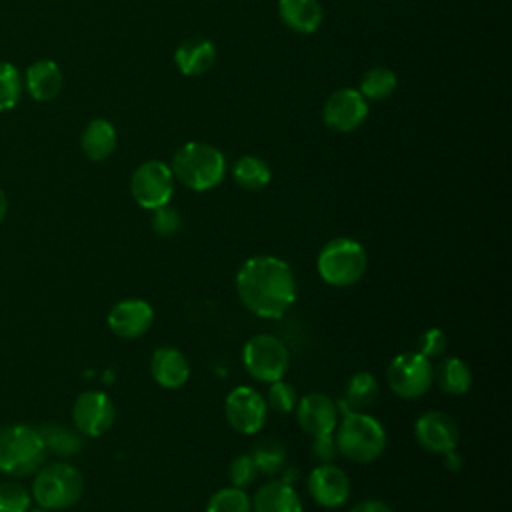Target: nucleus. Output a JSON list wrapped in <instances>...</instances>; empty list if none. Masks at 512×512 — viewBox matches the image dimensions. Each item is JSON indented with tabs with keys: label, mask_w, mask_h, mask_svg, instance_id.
Listing matches in <instances>:
<instances>
[{
	"label": "nucleus",
	"mask_w": 512,
	"mask_h": 512,
	"mask_svg": "<svg viewBox=\"0 0 512 512\" xmlns=\"http://www.w3.org/2000/svg\"><path fill=\"white\" fill-rule=\"evenodd\" d=\"M150 374L158 386L176 390L188 382L190 362L182 350L174 346H160L150 356Z\"/></svg>",
	"instance_id": "17"
},
{
	"label": "nucleus",
	"mask_w": 512,
	"mask_h": 512,
	"mask_svg": "<svg viewBox=\"0 0 512 512\" xmlns=\"http://www.w3.org/2000/svg\"><path fill=\"white\" fill-rule=\"evenodd\" d=\"M434 378H436L438 386L442 388V392H446L450 396H462L472 386L470 366L458 356L442 358V362L434 370Z\"/></svg>",
	"instance_id": "24"
},
{
	"label": "nucleus",
	"mask_w": 512,
	"mask_h": 512,
	"mask_svg": "<svg viewBox=\"0 0 512 512\" xmlns=\"http://www.w3.org/2000/svg\"><path fill=\"white\" fill-rule=\"evenodd\" d=\"M252 500V512H302V500L292 484L270 480L262 484Z\"/></svg>",
	"instance_id": "19"
},
{
	"label": "nucleus",
	"mask_w": 512,
	"mask_h": 512,
	"mask_svg": "<svg viewBox=\"0 0 512 512\" xmlns=\"http://www.w3.org/2000/svg\"><path fill=\"white\" fill-rule=\"evenodd\" d=\"M296 420L308 436L332 434L338 424V406L322 392H310L296 402Z\"/></svg>",
	"instance_id": "16"
},
{
	"label": "nucleus",
	"mask_w": 512,
	"mask_h": 512,
	"mask_svg": "<svg viewBox=\"0 0 512 512\" xmlns=\"http://www.w3.org/2000/svg\"><path fill=\"white\" fill-rule=\"evenodd\" d=\"M24 84L28 94L38 102H48L56 98L62 90L64 76L60 66L54 60H36L26 68Z\"/></svg>",
	"instance_id": "18"
},
{
	"label": "nucleus",
	"mask_w": 512,
	"mask_h": 512,
	"mask_svg": "<svg viewBox=\"0 0 512 512\" xmlns=\"http://www.w3.org/2000/svg\"><path fill=\"white\" fill-rule=\"evenodd\" d=\"M258 474L260 472L256 468L252 454H240L228 466V478H230L232 486H236V488H248L250 484L256 482Z\"/></svg>",
	"instance_id": "33"
},
{
	"label": "nucleus",
	"mask_w": 512,
	"mask_h": 512,
	"mask_svg": "<svg viewBox=\"0 0 512 512\" xmlns=\"http://www.w3.org/2000/svg\"><path fill=\"white\" fill-rule=\"evenodd\" d=\"M46 446L38 428L30 424H8L0 428V472L8 476H30L46 460Z\"/></svg>",
	"instance_id": "4"
},
{
	"label": "nucleus",
	"mask_w": 512,
	"mask_h": 512,
	"mask_svg": "<svg viewBox=\"0 0 512 512\" xmlns=\"http://www.w3.org/2000/svg\"><path fill=\"white\" fill-rule=\"evenodd\" d=\"M6 212H8V198H6L4 190L0 188V224H2L4 218H6Z\"/></svg>",
	"instance_id": "39"
},
{
	"label": "nucleus",
	"mask_w": 512,
	"mask_h": 512,
	"mask_svg": "<svg viewBox=\"0 0 512 512\" xmlns=\"http://www.w3.org/2000/svg\"><path fill=\"white\" fill-rule=\"evenodd\" d=\"M278 14L282 22L298 34H312L322 22V6L318 0H278Z\"/></svg>",
	"instance_id": "21"
},
{
	"label": "nucleus",
	"mask_w": 512,
	"mask_h": 512,
	"mask_svg": "<svg viewBox=\"0 0 512 512\" xmlns=\"http://www.w3.org/2000/svg\"><path fill=\"white\" fill-rule=\"evenodd\" d=\"M348 512H394V510L382 500H362L354 504Z\"/></svg>",
	"instance_id": "37"
},
{
	"label": "nucleus",
	"mask_w": 512,
	"mask_h": 512,
	"mask_svg": "<svg viewBox=\"0 0 512 512\" xmlns=\"http://www.w3.org/2000/svg\"><path fill=\"white\" fill-rule=\"evenodd\" d=\"M336 448L346 460L368 464L382 456L386 448V430L378 418L366 412H344L336 424Z\"/></svg>",
	"instance_id": "2"
},
{
	"label": "nucleus",
	"mask_w": 512,
	"mask_h": 512,
	"mask_svg": "<svg viewBox=\"0 0 512 512\" xmlns=\"http://www.w3.org/2000/svg\"><path fill=\"white\" fill-rule=\"evenodd\" d=\"M206 512H252V500L244 488H220L208 498Z\"/></svg>",
	"instance_id": "29"
},
{
	"label": "nucleus",
	"mask_w": 512,
	"mask_h": 512,
	"mask_svg": "<svg viewBox=\"0 0 512 512\" xmlns=\"http://www.w3.org/2000/svg\"><path fill=\"white\" fill-rule=\"evenodd\" d=\"M130 192L136 204L146 210L166 206L174 192V174L170 166L160 160L140 164L130 178Z\"/></svg>",
	"instance_id": "9"
},
{
	"label": "nucleus",
	"mask_w": 512,
	"mask_h": 512,
	"mask_svg": "<svg viewBox=\"0 0 512 512\" xmlns=\"http://www.w3.org/2000/svg\"><path fill=\"white\" fill-rule=\"evenodd\" d=\"M266 406L272 408L278 414H288L296 408L298 394L290 382H284L282 378L276 382H270V388L266 392Z\"/></svg>",
	"instance_id": "32"
},
{
	"label": "nucleus",
	"mask_w": 512,
	"mask_h": 512,
	"mask_svg": "<svg viewBox=\"0 0 512 512\" xmlns=\"http://www.w3.org/2000/svg\"><path fill=\"white\" fill-rule=\"evenodd\" d=\"M368 116L366 98L354 88H340L332 92L324 104V122L336 132L356 130Z\"/></svg>",
	"instance_id": "13"
},
{
	"label": "nucleus",
	"mask_w": 512,
	"mask_h": 512,
	"mask_svg": "<svg viewBox=\"0 0 512 512\" xmlns=\"http://www.w3.org/2000/svg\"><path fill=\"white\" fill-rule=\"evenodd\" d=\"M242 362L252 378L270 384L284 378L288 372L290 352L278 336L256 334L246 340L242 348Z\"/></svg>",
	"instance_id": "7"
},
{
	"label": "nucleus",
	"mask_w": 512,
	"mask_h": 512,
	"mask_svg": "<svg viewBox=\"0 0 512 512\" xmlns=\"http://www.w3.org/2000/svg\"><path fill=\"white\" fill-rule=\"evenodd\" d=\"M26 512H50V510H46V508H40V506H38V508H28Z\"/></svg>",
	"instance_id": "40"
},
{
	"label": "nucleus",
	"mask_w": 512,
	"mask_h": 512,
	"mask_svg": "<svg viewBox=\"0 0 512 512\" xmlns=\"http://www.w3.org/2000/svg\"><path fill=\"white\" fill-rule=\"evenodd\" d=\"M414 436L416 442L434 454H446L450 450H456L458 446V426L456 422L440 410H430L418 416L414 422Z\"/></svg>",
	"instance_id": "14"
},
{
	"label": "nucleus",
	"mask_w": 512,
	"mask_h": 512,
	"mask_svg": "<svg viewBox=\"0 0 512 512\" xmlns=\"http://www.w3.org/2000/svg\"><path fill=\"white\" fill-rule=\"evenodd\" d=\"M44 446L48 452H54L58 456H72L80 452L82 448V438L78 432L58 424V422H46L38 428Z\"/></svg>",
	"instance_id": "26"
},
{
	"label": "nucleus",
	"mask_w": 512,
	"mask_h": 512,
	"mask_svg": "<svg viewBox=\"0 0 512 512\" xmlns=\"http://www.w3.org/2000/svg\"><path fill=\"white\" fill-rule=\"evenodd\" d=\"M174 60L182 74L200 76L212 68L216 60V48L208 38H188L178 46Z\"/></svg>",
	"instance_id": "20"
},
{
	"label": "nucleus",
	"mask_w": 512,
	"mask_h": 512,
	"mask_svg": "<svg viewBox=\"0 0 512 512\" xmlns=\"http://www.w3.org/2000/svg\"><path fill=\"white\" fill-rule=\"evenodd\" d=\"M32 506V494L20 482H0V512H26Z\"/></svg>",
	"instance_id": "31"
},
{
	"label": "nucleus",
	"mask_w": 512,
	"mask_h": 512,
	"mask_svg": "<svg viewBox=\"0 0 512 512\" xmlns=\"http://www.w3.org/2000/svg\"><path fill=\"white\" fill-rule=\"evenodd\" d=\"M250 454L260 474L274 476L286 466V448L278 440H262L252 448Z\"/></svg>",
	"instance_id": "28"
},
{
	"label": "nucleus",
	"mask_w": 512,
	"mask_h": 512,
	"mask_svg": "<svg viewBox=\"0 0 512 512\" xmlns=\"http://www.w3.org/2000/svg\"><path fill=\"white\" fill-rule=\"evenodd\" d=\"M310 452H312V458H314L318 464H330V462L336 458V454H338L334 436H332V434L314 436V438H312V444H310Z\"/></svg>",
	"instance_id": "36"
},
{
	"label": "nucleus",
	"mask_w": 512,
	"mask_h": 512,
	"mask_svg": "<svg viewBox=\"0 0 512 512\" xmlns=\"http://www.w3.org/2000/svg\"><path fill=\"white\" fill-rule=\"evenodd\" d=\"M368 268L364 246L352 238H334L324 244L316 258L320 278L334 288H348L356 284Z\"/></svg>",
	"instance_id": "6"
},
{
	"label": "nucleus",
	"mask_w": 512,
	"mask_h": 512,
	"mask_svg": "<svg viewBox=\"0 0 512 512\" xmlns=\"http://www.w3.org/2000/svg\"><path fill=\"white\" fill-rule=\"evenodd\" d=\"M116 130L114 124L108 122L106 118H94L86 124L82 136H80V146L82 152L94 160V162H102L106 160L114 148H116Z\"/></svg>",
	"instance_id": "22"
},
{
	"label": "nucleus",
	"mask_w": 512,
	"mask_h": 512,
	"mask_svg": "<svg viewBox=\"0 0 512 512\" xmlns=\"http://www.w3.org/2000/svg\"><path fill=\"white\" fill-rule=\"evenodd\" d=\"M174 178L190 190L204 192L218 186L226 172L224 154L206 142H186L172 158Z\"/></svg>",
	"instance_id": "3"
},
{
	"label": "nucleus",
	"mask_w": 512,
	"mask_h": 512,
	"mask_svg": "<svg viewBox=\"0 0 512 512\" xmlns=\"http://www.w3.org/2000/svg\"><path fill=\"white\" fill-rule=\"evenodd\" d=\"M24 80L20 70L12 64L2 60L0 62V112L12 110L22 96Z\"/></svg>",
	"instance_id": "30"
},
{
	"label": "nucleus",
	"mask_w": 512,
	"mask_h": 512,
	"mask_svg": "<svg viewBox=\"0 0 512 512\" xmlns=\"http://www.w3.org/2000/svg\"><path fill=\"white\" fill-rule=\"evenodd\" d=\"M236 294L246 310L258 318H280L296 300V276L278 256L260 254L244 260L236 272Z\"/></svg>",
	"instance_id": "1"
},
{
	"label": "nucleus",
	"mask_w": 512,
	"mask_h": 512,
	"mask_svg": "<svg viewBox=\"0 0 512 512\" xmlns=\"http://www.w3.org/2000/svg\"><path fill=\"white\" fill-rule=\"evenodd\" d=\"M448 348V336L440 328H428L418 336V350L424 358H440Z\"/></svg>",
	"instance_id": "35"
},
{
	"label": "nucleus",
	"mask_w": 512,
	"mask_h": 512,
	"mask_svg": "<svg viewBox=\"0 0 512 512\" xmlns=\"http://www.w3.org/2000/svg\"><path fill=\"white\" fill-rule=\"evenodd\" d=\"M396 90V74L386 66L370 68L360 82V94L366 100H384Z\"/></svg>",
	"instance_id": "27"
},
{
	"label": "nucleus",
	"mask_w": 512,
	"mask_h": 512,
	"mask_svg": "<svg viewBox=\"0 0 512 512\" xmlns=\"http://www.w3.org/2000/svg\"><path fill=\"white\" fill-rule=\"evenodd\" d=\"M106 322L112 334H116L118 338L134 340L150 330L154 322V310L146 300L126 298L110 308Z\"/></svg>",
	"instance_id": "15"
},
{
	"label": "nucleus",
	"mask_w": 512,
	"mask_h": 512,
	"mask_svg": "<svg viewBox=\"0 0 512 512\" xmlns=\"http://www.w3.org/2000/svg\"><path fill=\"white\" fill-rule=\"evenodd\" d=\"M310 498L322 508H338L350 498V478L336 464H318L306 480Z\"/></svg>",
	"instance_id": "12"
},
{
	"label": "nucleus",
	"mask_w": 512,
	"mask_h": 512,
	"mask_svg": "<svg viewBox=\"0 0 512 512\" xmlns=\"http://www.w3.org/2000/svg\"><path fill=\"white\" fill-rule=\"evenodd\" d=\"M432 380H434L432 362L416 350L396 354L386 368L388 388L404 400H416L424 396L430 390Z\"/></svg>",
	"instance_id": "8"
},
{
	"label": "nucleus",
	"mask_w": 512,
	"mask_h": 512,
	"mask_svg": "<svg viewBox=\"0 0 512 512\" xmlns=\"http://www.w3.org/2000/svg\"><path fill=\"white\" fill-rule=\"evenodd\" d=\"M378 390L380 384L372 372H356L344 386L340 408H344V412H362L376 400Z\"/></svg>",
	"instance_id": "23"
},
{
	"label": "nucleus",
	"mask_w": 512,
	"mask_h": 512,
	"mask_svg": "<svg viewBox=\"0 0 512 512\" xmlns=\"http://www.w3.org/2000/svg\"><path fill=\"white\" fill-rule=\"evenodd\" d=\"M116 418L114 402L100 390H86L72 404V422L82 436L98 438L106 434Z\"/></svg>",
	"instance_id": "11"
},
{
	"label": "nucleus",
	"mask_w": 512,
	"mask_h": 512,
	"mask_svg": "<svg viewBox=\"0 0 512 512\" xmlns=\"http://www.w3.org/2000/svg\"><path fill=\"white\" fill-rule=\"evenodd\" d=\"M232 176L240 188L256 192V190H262L270 182L272 172H270V166L262 158L248 154L234 162Z\"/></svg>",
	"instance_id": "25"
},
{
	"label": "nucleus",
	"mask_w": 512,
	"mask_h": 512,
	"mask_svg": "<svg viewBox=\"0 0 512 512\" xmlns=\"http://www.w3.org/2000/svg\"><path fill=\"white\" fill-rule=\"evenodd\" d=\"M32 500L50 512L72 508L84 494L80 470L68 462L40 466L32 480Z\"/></svg>",
	"instance_id": "5"
},
{
	"label": "nucleus",
	"mask_w": 512,
	"mask_h": 512,
	"mask_svg": "<svg viewBox=\"0 0 512 512\" xmlns=\"http://www.w3.org/2000/svg\"><path fill=\"white\" fill-rule=\"evenodd\" d=\"M224 416L232 430L250 436L262 430L268 416V406L264 396L252 386H236L224 400Z\"/></svg>",
	"instance_id": "10"
},
{
	"label": "nucleus",
	"mask_w": 512,
	"mask_h": 512,
	"mask_svg": "<svg viewBox=\"0 0 512 512\" xmlns=\"http://www.w3.org/2000/svg\"><path fill=\"white\" fill-rule=\"evenodd\" d=\"M442 456H444V464H446L448 470L458 472V470L462 468V458L458 456L456 450H450V452H446V454H442Z\"/></svg>",
	"instance_id": "38"
},
{
	"label": "nucleus",
	"mask_w": 512,
	"mask_h": 512,
	"mask_svg": "<svg viewBox=\"0 0 512 512\" xmlns=\"http://www.w3.org/2000/svg\"><path fill=\"white\" fill-rule=\"evenodd\" d=\"M152 230L158 234V236H174L180 226H182V218H180V212L172 206H160L156 210H152Z\"/></svg>",
	"instance_id": "34"
}]
</instances>
